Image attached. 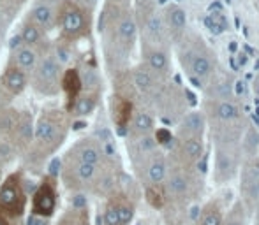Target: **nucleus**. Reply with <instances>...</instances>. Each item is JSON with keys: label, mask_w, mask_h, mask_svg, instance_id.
I'll return each mask as SVG.
<instances>
[{"label": "nucleus", "mask_w": 259, "mask_h": 225, "mask_svg": "<svg viewBox=\"0 0 259 225\" xmlns=\"http://www.w3.org/2000/svg\"><path fill=\"white\" fill-rule=\"evenodd\" d=\"M147 199L154 208H160L164 204V188L162 187H148Z\"/></svg>", "instance_id": "nucleus-33"}, {"label": "nucleus", "mask_w": 259, "mask_h": 225, "mask_svg": "<svg viewBox=\"0 0 259 225\" xmlns=\"http://www.w3.org/2000/svg\"><path fill=\"white\" fill-rule=\"evenodd\" d=\"M58 13H60L58 20H60L62 34L67 39H78L87 34L89 20L81 6H78L76 2H64Z\"/></svg>", "instance_id": "nucleus-3"}, {"label": "nucleus", "mask_w": 259, "mask_h": 225, "mask_svg": "<svg viewBox=\"0 0 259 225\" xmlns=\"http://www.w3.org/2000/svg\"><path fill=\"white\" fill-rule=\"evenodd\" d=\"M134 85L140 92L143 93H150L155 88V74L150 71L148 67L145 69H138L134 72Z\"/></svg>", "instance_id": "nucleus-25"}, {"label": "nucleus", "mask_w": 259, "mask_h": 225, "mask_svg": "<svg viewBox=\"0 0 259 225\" xmlns=\"http://www.w3.org/2000/svg\"><path fill=\"white\" fill-rule=\"evenodd\" d=\"M113 118H115L116 125L125 127L129 123V120L133 118V106H131V102L116 97L115 104H113Z\"/></svg>", "instance_id": "nucleus-26"}, {"label": "nucleus", "mask_w": 259, "mask_h": 225, "mask_svg": "<svg viewBox=\"0 0 259 225\" xmlns=\"http://www.w3.org/2000/svg\"><path fill=\"white\" fill-rule=\"evenodd\" d=\"M147 34L150 35V44L154 46H160L164 42V39L167 37V28H166V23H164V20L159 16V14H152L150 18H148L147 21Z\"/></svg>", "instance_id": "nucleus-20"}, {"label": "nucleus", "mask_w": 259, "mask_h": 225, "mask_svg": "<svg viewBox=\"0 0 259 225\" xmlns=\"http://www.w3.org/2000/svg\"><path fill=\"white\" fill-rule=\"evenodd\" d=\"M76 155H78L79 162L97 165L101 160V157H103V151H101L99 144H96L94 141L85 139L83 143H79L78 146H76Z\"/></svg>", "instance_id": "nucleus-21"}, {"label": "nucleus", "mask_w": 259, "mask_h": 225, "mask_svg": "<svg viewBox=\"0 0 259 225\" xmlns=\"http://www.w3.org/2000/svg\"><path fill=\"white\" fill-rule=\"evenodd\" d=\"M203 150H205V144H203V137H189V139L182 141V158L185 160V164L196 165L203 157Z\"/></svg>", "instance_id": "nucleus-19"}, {"label": "nucleus", "mask_w": 259, "mask_h": 225, "mask_svg": "<svg viewBox=\"0 0 259 225\" xmlns=\"http://www.w3.org/2000/svg\"><path fill=\"white\" fill-rule=\"evenodd\" d=\"M72 204H74V208H85V206H87V199L83 197V195H78V197L74 199V202H72Z\"/></svg>", "instance_id": "nucleus-38"}, {"label": "nucleus", "mask_w": 259, "mask_h": 225, "mask_svg": "<svg viewBox=\"0 0 259 225\" xmlns=\"http://www.w3.org/2000/svg\"><path fill=\"white\" fill-rule=\"evenodd\" d=\"M96 104H97L96 93L89 92V93H85V95H79L78 99H76V102L72 104V107H74L76 115L87 116V115H90V112L96 109Z\"/></svg>", "instance_id": "nucleus-30"}, {"label": "nucleus", "mask_w": 259, "mask_h": 225, "mask_svg": "<svg viewBox=\"0 0 259 225\" xmlns=\"http://www.w3.org/2000/svg\"><path fill=\"white\" fill-rule=\"evenodd\" d=\"M252 90H254V93H256V97H259V71H257L256 78H254V83H252Z\"/></svg>", "instance_id": "nucleus-39"}, {"label": "nucleus", "mask_w": 259, "mask_h": 225, "mask_svg": "<svg viewBox=\"0 0 259 225\" xmlns=\"http://www.w3.org/2000/svg\"><path fill=\"white\" fill-rule=\"evenodd\" d=\"M138 37V23L131 14H125L123 18H120V21L116 23V39L122 46L131 48L134 44Z\"/></svg>", "instance_id": "nucleus-15"}, {"label": "nucleus", "mask_w": 259, "mask_h": 225, "mask_svg": "<svg viewBox=\"0 0 259 225\" xmlns=\"http://www.w3.org/2000/svg\"><path fill=\"white\" fill-rule=\"evenodd\" d=\"M0 225H9V222H7L6 215H4L2 211H0Z\"/></svg>", "instance_id": "nucleus-40"}, {"label": "nucleus", "mask_w": 259, "mask_h": 225, "mask_svg": "<svg viewBox=\"0 0 259 225\" xmlns=\"http://www.w3.org/2000/svg\"><path fill=\"white\" fill-rule=\"evenodd\" d=\"M206 116L201 111H189L182 118L178 127V137L182 141L189 137H205L206 132Z\"/></svg>", "instance_id": "nucleus-9"}, {"label": "nucleus", "mask_w": 259, "mask_h": 225, "mask_svg": "<svg viewBox=\"0 0 259 225\" xmlns=\"http://www.w3.org/2000/svg\"><path fill=\"white\" fill-rule=\"evenodd\" d=\"M256 2H259V0H256Z\"/></svg>", "instance_id": "nucleus-43"}, {"label": "nucleus", "mask_w": 259, "mask_h": 225, "mask_svg": "<svg viewBox=\"0 0 259 225\" xmlns=\"http://www.w3.org/2000/svg\"><path fill=\"white\" fill-rule=\"evenodd\" d=\"M224 215L226 213L222 211V208L211 202L199 213L198 225H224Z\"/></svg>", "instance_id": "nucleus-24"}, {"label": "nucleus", "mask_w": 259, "mask_h": 225, "mask_svg": "<svg viewBox=\"0 0 259 225\" xmlns=\"http://www.w3.org/2000/svg\"><path fill=\"white\" fill-rule=\"evenodd\" d=\"M145 62H147V67L155 76H167L171 71L169 57L162 46L150 44V48L145 49Z\"/></svg>", "instance_id": "nucleus-10"}, {"label": "nucleus", "mask_w": 259, "mask_h": 225, "mask_svg": "<svg viewBox=\"0 0 259 225\" xmlns=\"http://www.w3.org/2000/svg\"><path fill=\"white\" fill-rule=\"evenodd\" d=\"M111 2H120V0H111Z\"/></svg>", "instance_id": "nucleus-41"}, {"label": "nucleus", "mask_w": 259, "mask_h": 225, "mask_svg": "<svg viewBox=\"0 0 259 225\" xmlns=\"http://www.w3.org/2000/svg\"><path fill=\"white\" fill-rule=\"evenodd\" d=\"M58 81H60V64L52 55L37 60L34 69V86L45 95H53L58 92Z\"/></svg>", "instance_id": "nucleus-5"}, {"label": "nucleus", "mask_w": 259, "mask_h": 225, "mask_svg": "<svg viewBox=\"0 0 259 225\" xmlns=\"http://www.w3.org/2000/svg\"><path fill=\"white\" fill-rule=\"evenodd\" d=\"M21 41H23V44L27 46V48H32L34 49V46H37L39 42H41V30H39L37 27H35L34 23H30V21H27V23L23 25V28H21V34H20Z\"/></svg>", "instance_id": "nucleus-29"}, {"label": "nucleus", "mask_w": 259, "mask_h": 225, "mask_svg": "<svg viewBox=\"0 0 259 225\" xmlns=\"http://www.w3.org/2000/svg\"><path fill=\"white\" fill-rule=\"evenodd\" d=\"M206 122L211 125H228V123H242V107L231 99H210L206 107Z\"/></svg>", "instance_id": "nucleus-6"}, {"label": "nucleus", "mask_w": 259, "mask_h": 225, "mask_svg": "<svg viewBox=\"0 0 259 225\" xmlns=\"http://www.w3.org/2000/svg\"><path fill=\"white\" fill-rule=\"evenodd\" d=\"M240 151H242L243 160L259 157V130L254 125L243 129L242 139H240Z\"/></svg>", "instance_id": "nucleus-17"}, {"label": "nucleus", "mask_w": 259, "mask_h": 225, "mask_svg": "<svg viewBox=\"0 0 259 225\" xmlns=\"http://www.w3.org/2000/svg\"><path fill=\"white\" fill-rule=\"evenodd\" d=\"M96 171H97V165L79 162L78 167H76V174H78L79 181H90L94 176H96Z\"/></svg>", "instance_id": "nucleus-35"}, {"label": "nucleus", "mask_w": 259, "mask_h": 225, "mask_svg": "<svg viewBox=\"0 0 259 225\" xmlns=\"http://www.w3.org/2000/svg\"><path fill=\"white\" fill-rule=\"evenodd\" d=\"M103 223L104 225H120L118 211H116L115 202L108 204V208H106V211H104V216H103Z\"/></svg>", "instance_id": "nucleus-36"}, {"label": "nucleus", "mask_w": 259, "mask_h": 225, "mask_svg": "<svg viewBox=\"0 0 259 225\" xmlns=\"http://www.w3.org/2000/svg\"><path fill=\"white\" fill-rule=\"evenodd\" d=\"M16 123H18V115H14V112H4L2 116H0V132H13L14 129H16Z\"/></svg>", "instance_id": "nucleus-34"}, {"label": "nucleus", "mask_w": 259, "mask_h": 225, "mask_svg": "<svg viewBox=\"0 0 259 225\" xmlns=\"http://www.w3.org/2000/svg\"><path fill=\"white\" fill-rule=\"evenodd\" d=\"M27 225H48V222H46V218H42V216L32 215L30 218H28Z\"/></svg>", "instance_id": "nucleus-37"}, {"label": "nucleus", "mask_w": 259, "mask_h": 225, "mask_svg": "<svg viewBox=\"0 0 259 225\" xmlns=\"http://www.w3.org/2000/svg\"><path fill=\"white\" fill-rule=\"evenodd\" d=\"M79 78H81V86H85L89 92L94 93L97 88H99L101 78L94 69H83V71L79 72Z\"/></svg>", "instance_id": "nucleus-31"}, {"label": "nucleus", "mask_w": 259, "mask_h": 225, "mask_svg": "<svg viewBox=\"0 0 259 225\" xmlns=\"http://www.w3.org/2000/svg\"><path fill=\"white\" fill-rule=\"evenodd\" d=\"M55 206H57L55 187L50 181H45V183L35 190L34 199H32V215L50 218L55 211Z\"/></svg>", "instance_id": "nucleus-7"}, {"label": "nucleus", "mask_w": 259, "mask_h": 225, "mask_svg": "<svg viewBox=\"0 0 259 225\" xmlns=\"http://www.w3.org/2000/svg\"><path fill=\"white\" fill-rule=\"evenodd\" d=\"M164 23L169 34H182L187 27V14L180 6L173 4V6L166 7V14H164Z\"/></svg>", "instance_id": "nucleus-16"}, {"label": "nucleus", "mask_w": 259, "mask_h": 225, "mask_svg": "<svg viewBox=\"0 0 259 225\" xmlns=\"http://www.w3.org/2000/svg\"><path fill=\"white\" fill-rule=\"evenodd\" d=\"M58 129H60V127H58V123L55 122L53 118L42 116L37 122V127H35V137H37V141L42 144H52V143L57 144L58 143L57 139L62 137V136H58Z\"/></svg>", "instance_id": "nucleus-18"}, {"label": "nucleus", "mask_w": 259, "mask_h": 225, "mask_svg": "<svg viewBox=\"0 0 259 225\" xmlns=\"http://www.w3.org/2000/svg\"><path fill=\"white\" fill-rule=\"evenodd\" d=\"M20 2H23V0H20Z\"/></svg>", "instance_id": "nucleus-42"}, {"label": "nucleus", "mask_w": 259, "mask_h": 225, "mask_svg": "<svg viewBox=\"0 0 259 225\" xmlns=\"http://www.w3.org/2000/svg\"><path fill=\"white\" fill-rule=\"evenodd\" d=\"M30 23H34L39 30H52L57 23V14L50 4H37L30 11Z\"/></svg>", "instance_id": "nucleus-14"}, {"label": "nucleus", "mask_w": 259, "mask_h": 225, "mask_svg": "<svg viewBox=\"0 0 259 225\" xmlns=\"http://www.w3.org/2000/svg\"><path fill=\"white\" fill-rule=\"evenodd\" d=\"M25 202H27V197H25L20 176L13 174L0 187V211L4 215L20 216L25 209Z\"/></svg>", "instance_id": "nucleus-4"}, {"label": "nucleus", "mask_w": 259, "mask_h": 225, "mask_svg": "<svg viewBox=\"0 0 259 225\" xmlns=\"http://www.w3.org/2000/svg\"><path fill=\"white\" fill-rule=\"evenodd\" d=\"M240 192H242V202L247 211L252 213L259 204V157L245 158L240 169Z\"/></svg>", "instance_id": "nucleus-2"}, {"label": "nucleus", "mask_w": 259, "mask_h": 225, "mask_svg": "<svg viewBox=\"0 0 259 225\" xmlns=\"http://www.w3.org/2000/svg\"><path fill=\"white\" fill-rule=\"evenodd\" d=\"M167 174H169V167H167L166 158L159 153H154L145 167V178H147L148 187H162Z\"/></svg>", "instance_id": "nucleus-11"}, {"label": "nucleus", "mask_w": 259, "mask_h": 225, "mask_svg": "<svg viewBox=\"0 0 259 225\" xmlns=\"http://www.w3.org/2000/svg\"><path fill=\"white\" fill-rule=\"evenodd\" d=\"M155 122L152 118V115L145 111H140L133 116V130L138 134V136H148V134L154 130Z\"/></svg>", "instance_id": "nucleus-27"}, {"label": "nucleus", "mask_w": 259, "mask_h": 225, "mask_svg": "<svg viewBox=\"0 0 259 225\" xmlns=\"http://www.w3.org/2000/svg\"><path fill=\"white\" fill-rule=\"evenodd\" d=\"M166 192L175 199H184L191 194V178L187 176L185 173L182 171H173V173L167 174L166 181Z\"/></svg>", "instance_id": "nucleus-12"}, {"label": "nucleus", "mask_w": 259, "mask_h": 225, "mask_svg": "<svg viewBox=\"0 0 259 225\" xmlns=\"http://www.w3.org/2000/svg\"><path fill=\"white\" fill-rule=\"evenodd\" d=\"M60 86L65 92V97H67V109H72V104L76 102V99L79 97V92L83 88L78 69H67V71H64L60 79Z\"/></svg>", "instance_id": "nucleus-13"}, {"label": "nucleus", "mask_w": 259, "mask_h": 225, "mask_svg": "<svg viewBox=\"0 0 259 225\" xmlns=\"http://www.w3.org/2000/svg\"><path fill=\"white\" fill-rule=\"evenodd\" d=\"M35 65H37L35 49L27 48V46H21L20 49H16V53H14V67L23 72H30L35 69Z\"/></svg>", "instance_id": "nucleus-22"}, {"label": "nucleus", "mask_w": 259, "mask_h": 225, "mask_svg": "<svg viewBox=\"0 0 259 225\" xmlns=\"http://www.w3.org/2000/svg\"><path fill=\"white\" fill-rule=\"evenodd\" d=\"M243 164L240 144H217L213 155V180L217 185H228L240 174Z\"/></svg>", "instance_id": "nucleus-1"}, {"label": "nucleus", "mask_w": 259, "mask_h": 225, "mask_svg": "<svg viewBox=\"0 0 259 225\" xmlns=\"http://www.w3.org/2000/svg\"><path fill=\"white\" fill-rule=\"evenodd\" d=\"M116 211H118L120 225H129L133 222L134 208L129 204V202H120V204H116Z\"/></svg>", "instance_id": "nucleus-32"}, {"label": "nucleus", "mask_w": 259, "mask_h": 225, "mask_svg": "<svg viewBox=\"0 0 259 225\" xmlns=\"http://www.w3.org/2000/svg\"><path fill=\"white\" fill-rule=\"evenodd\" d=\"M4 85L9 90L11 93H21L27 86V72L20 71L16 67H11L6 72V78H4Z\"/></svg>", "instance_id": "nucleus-23"}, {"label": "nucleus", "mask_w": 259, "mask_h": 225, "mask_svg": "<svg viewBox=\"0 0 259 225\" xmlns=\"http://www.w3.org/2000/svg\"><path fill=\"white\" fill-rule=\"evenodd\" d=\"M185 69L196 79H210L215 72V60L206 51H189L185 58Z\"/></svg>", "instance_id": "nucleus-8"}, {"label": "nucleus", "mask_w": 259, "mask_h": 225, "mask_svg": "<svg viewBox=\"0 0 259 225\" xmlns=\"http://www.w3.org/2000/svg\"><path fill=\"white\" fill-rule=\"evenodd\" d=\"M224 225H249V211L240 201L224 215Z\"/></svg>", "instance_id": "nucleus-28"}]
</instances>
